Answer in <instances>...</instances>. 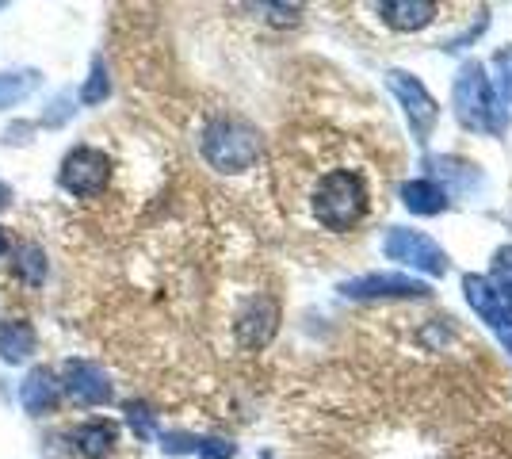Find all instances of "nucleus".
<instances>
[{
    "label": "nucleus",
    "mask_w": 512,
    "mask_h": 459,
    "mask_svg": "<svg viewBox=\"0 0 512 459\" xmlns=\"http://www.w3.org/2000/svg\"><path fill=\"white\" fill-rule=\"evenodd\" d=\"M302 203H306V215L318 230L348 234L360 222L371 219V211L379 203L375 173H371V165L356 161L352 150L337 146V157L321 161V169L306 173Z\"/></svg>",
    "instance_id": "f257e3e1"
},
{
    "label": "nucleus",
    "mask_w": 512,
    "mask_h": 459,
    "mask_svg": "<svg viewBox=\"0 0 512 459\" xmlns=\"http://www.w3.org/2000/svg\"><path fill=\"white\" fill-rule=\"evenodd\" d=\"M111 180V157L96 146H77L62 157L58 169V188L69 192L73 199H92L100 196Z\"/></svg>",
    "instance_id": "f03ea898"
},
{
    "label": "nucleus",
    "mask_w": 512,
    "mask_h": 459,
    "mask_svg": "<svg viewBox=\"0 0 512 459\" xmlns=\"http://www.w3.org/2000/svg\"><path fill=\"white\" fill-rule=\"evenodd\" d=\"M58 379H62V391L77 406H104V402H111V383L92 360H65Z\"/></svg>",
    "instance_id": "7ed1b4c3"
},
{
    "label": "nucleus",
    "mask_w": 512,
    "mask_h": 459,
    "mask_svg": "<svg viewBox=\"0 0 512 459\" xmlns=\"http://www.w3.org/2000/svg\"><path fill=\"white\" fill-rule=\"evenodd\" d=\"M203 150H207V161H214V165L226 169V173H234L241 165H249V157H253V138L226 123V127H214V131L207 134Z\"/></svg>",
    "instance_id": "20e7f679"
},
{
    "label": "nucleus",
    "mask_w": 512,
    "mask_h": 459,
    "mask_svg": "<svg viewBox=\"0 0 512 459\" xmlns=\"http://www.w3.org/2000/svg\"><path fill=\"white\" fill-rule=\"evenodd\" d=\"M20 402L31 417L54 414L62 402V379L54 375V368H31V375L20 383Z\"/></svg>",
    "instance_id": "39448f33"
},
{
    "label": "nucleus",
    "mask_w": 512,
    "mask_h": 459,
    "mask_svg": "<svg viewBox=\"0 0 512 459\" xmlns=\"http://www.w3.org/2000/svg\"><path fill=\"white\" fill-rule=\"evenodd\" d=\"M115 440H119V429L115 421H104V417H92V421H81L77 429H69V448L81 459H107L115 452Z\"/></svg>",
    "instance_id": "423d86ee"
},
{
    "label": "nucleus",
    "mask_w": 512,
    "mask_h": 459,
    "mask_svg": "<svg viewBox=\"0 0 512 459\" xmlns=\"http://www.w3.org/2000/svg\"><path fill=\"white\" fill-rule=\"evenodd\" d=\"M39 345L35 326L27 318H12V322H0V360L4 364H23L31 360V352Z\"/></svg>",
    "instance_id": "0eeeda50"
},
{
    "label": "nucleus",
    "mask_w": 512,
    "mask_h": 459,
    "mask_svg": "<svg viewBox=\"0 0 512 459\" xmlns=\"http://www.w3.org/2000/svg\"><path fill=\"white\" fill-rule=\"evenodd\" d=\"M39 88V69H20V73H0V111L23 104Z\"/></svg>",
    "instance_id": "6e6552de"
},
{
    "label": "nucleus",
    "mask_w": 512,
    "mask_h": 459,
    "mask_svg": "<svg viewBox=\"0 0 512 459\" xmlns=\"http://www.w3.org/2000/svg\"><path fill=\"white\" fill-rule=\"evenodd\" d=\"M12 268H16V276H20L27 287H43L46 284V253L35 245V241H23V245H16V261H12Z\"/></svg>",
    "instance_id": "1a4fd4ad"
},
{
    "label": "nucleus",
    "mask_w": 512,
    "mask_h": 459,
    "mask_svg": "<svg viewBox=\"0 0 512 459\" xmlns=\"http://www.w3.org/2000/svg\"><path fill=\"white\" fill-rule=\"evenodd\" d=\"M107 73H104V62L96 58V66H92V73H88V81H85V88H81V104H100V100H107Z\"/></svg>",
    "instance_id": "9d476101"
},
{
    "label": "nucleus",
    "mask_w": 512,
    "mask_h": 459,
    "mask_svg": "<svg viewBox=\"0 0 512 459\" xmlns=\"http://www.w3.org/2000/svg\"><path fill=\"white\" fill-rule=\"evenodd\" d=\"M54 108H69V104H65V100H54ZM65 119H69V111H62V123H65ZM43 123H46V127H58V111H50Z\"/></svg>",
    "instance_id": "9b49d317"
},
{
    "label": "nucleus",
    "mask_w": 512,
    "mask_h": 459,
    "mask_svg": "<svg viewBox=\"0 0 512 459\" xmlns=\"http://www.w3.org/2000/svg\"><path fill=\"white\" fill-rule=\"evenodd\" d=\"M4 207H12V188L0 180V211H4Z\"/></svg>",
    "instance_id": "f8f14e48"
},
{
    "label": "nucleus",
    "mask_w": 512,
    "mask_h": 459,
    "mask_svg": "<svg viewBox=\"0 0 512 459\" xmlns=\"http://www.w3.org/2000/svg\"><path fill=\"white\" fill-rule=\"evenodd\" d=\"M4 253H8V230L0 226V257H4Z\"/></svg>",
    "instance_id": "ddd939ff"
}]
</instances>
